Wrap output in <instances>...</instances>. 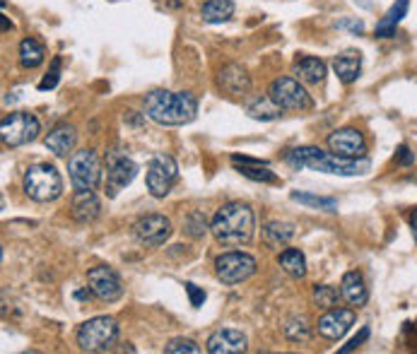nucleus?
<instances>
[{
  "instance_id": "obj_16",
  "label": "nucleus",
  "mask_w": 417,
  "mask_h": 354,
  "mask_svg": "<svg viewBox=\"0 0 417 354\" xmlns=\"http://www.w3.org/2000/svg\"><path fill=\"white\" fill-rule=\"evenodd\" d=\"M246 347H248L246 335L234 328L215 330V333L208 337L210 354H239V352H246Z\"/></svg>"
},
{
  "instance_id": "obj_5",
  "label": "nucleus",
  "mask_w": 417,
  "mask_h": 354,
  "mask_svg": "<svg viewBox=\"0 0 417 354\" xmlns=\"http://www.w3.org/2000/svg\"><path fill=\"white\" fill-rule=\"evenodd\" d=\"M24 193L36 203H51L61 198L63 176L53 164H34L24 171Z\"/></svg>"
},
{
  "instance_id": "obj_41",
  "label": "nucleus",
  "mask_w": 417,
  "mask_h": 354,
  "mask_svg": "<svg viewBox=\"0 0 417 354\" xmlns=\"http://www.w3.org/2000/svg\"><path fill=\"white\" fill-rule=\"evenodd\" d=\"M355 5H360V8H365V10H372V0H352Z\"/></svg>"
},
{
  "instance_id": "obj_37",
  "label": "nucleus",
  "mask_w": 417,
  "mask_h": 354,
  "mask_svg": "<svg viewBox=\"0 0 417 354\" xmlns=\"http://www.w3.org/2000/svg\"><path fill=\"white\" fill-rule=\"evenodd\" d=\"M186 294H188V299H191V306L193 309H200L203 306V302H205V292L203 290H198L196 285H193V282H186Z\"/></svg>"
},
{
  "instance_id": "obj_38",
  "label": "nucleus",
  "mask_w": 417,
  "mask_h": 354,
  "mask_svg": "<svg viewBox=\"0 0 417 354\" xmlns=\"http://www.w3.org/2000/svg\"><path fill=\"white\" fill-rule=\"evenodd\" d=\"M338 27H340V29L352 31V34H362V31H365V22H362V20H350V17H345V20L338 22Z\"/></svg>"
},
{
  "instance_id": "obj_9",
  "label": "nucleus",
  "mask_w": 417,
  "mask_h": 354,
  "mask_svg": "<svg viewBox=\"0 0 417 354\" xmlns=\"http://www.w3.org/2000/svg\"><path fill=\"white\" fill-rule=\"evenodd\" d=\"M268 97L283 111H309L313 106L311 97L304 90V85L295 78H278L268 87Z\"/></svg>"
},
{
  "instance_id": "obj_26",
  "label": "nucleus",
  "mask_w": 417,
  "mask_h": 354,
  "mask_svg": "<svg viewBox=\"0 0 417 354\" xmlns=\"http://www.w3.org/2000/svg\"><path fill=\"white\" fill-rule=\"evenodd\" d=\"M234 15V0H205L200 8V17L208 24H222Z\"/></svg>"
},
{
  "instance_id": "obj_21",
  "label": "nucleus",
  "mask_w": 417,
  "mask_h": 354,
  "mask_svg": "<svg viewBox=\"0 0 417 354\" xmlns=\"http://www.w3.org/2000/svg\"><path fill=\"white\" fill-rule=\"evenodd\" d=\"M340 297H343L350 306H357V309L369 302V290H367L365 285V277L357 270H350L343 275V280H340Z\"/></svg>"
},
{
  "instance_id": "obj_2",
  "label": "nucleus",
  "mask_w": 417,
  "mask_h": 354,
  "mask_svg": "<svg viewBox=\"0 0 417 354\" xmlns=\"http://www.w3.org/2000/svg\"><path fill=\"white\" fill-rule=\"evenodd\" d=\"M210 232L222 246H243L256 234V212L248 203L232 200L215 212Z\"/></svg>"
},
{
  "instance_id": "obj_6",
  "label": "nucleus",
  "mask_w": 417,
  "mask_h": 354,
  "mask_svg": "<svg viewBox=\"0 0 417 354\" xmlns=\"http://www.w3.org/2000/svg\"><path fill=\"white\" fill-rule=\"evenodd\" d=\"M68 174L75 190H94L101 183V160L94 150L73 152L68 160Z\"/></svg>"
},
{
  "instance_id": "obj_35",
  "label": "nucleus",
  "mask_w": 417,
  "mask_h": 354,
  "mask_svg": "<svg viewBox=\"0 0 417 354\" xmlns=\"http://www.w3.org/2000/svg\"><path fill=\"white\" fill-rule=\"evenodd\" d=\"M61 68H63V61L61 56H53L51 61V68H48V73L44 75V80L39 83V90L46 92V90H53L58 83H61Z\"/></svg>"
},
{
  "instance_id": "obj_22",
  "label": "nucleus",
  "mask_w": 417,
  "mask_h": 354,
  "mask_svg": "<svg viewBox=\"0 0 417 354\" xmlns=\"http://www.w3.org/2000/svg\"><path fill=\"white\" fill-rule=\"evenodd\" d=\"M333 70L343 85L357 83V78H360L362 73V53L357 51V48H348V51L338 53V56L333 58Z\"/></svg>"
},
{
  "instance_id": "obj_28",
  "label": "nucleus",
  "mask_w": 417,
  "mask_h": 354,
  "mask_svg": "<svg viewBox=\"0 0 417 354\" xmlns=\"http://www.w3.org/2000/svg\"><path fill=\"white\" fill-rule=\"evenodd\" d=\"M44 58H46V48L41 46L36 39H31V36H27V39H22V43H20V65L27 70H34V68H39L41 63H44Z\"/></svg>"
},
{
  "instance_id": "obj_33",
  "label": "nucleus",
  "mask_w": 417,
  "mask_h": 354,
  "mask_svg": "<svg viewBox=\"0 0 417 354\" xmlns=\"http://www.w3.org/2000/svg\"><path fill=\"white\" fill-rule=\"evenodd\" d=\"M183 227H186V234L191 239H203L205 236V232L210 229L208 227V222H205V215L203 212H191V215L186 217V222H183Z\"/></svg>"
},
{
  "instance_id": "obj_7",
  "label": "nucleus",
  "mask_w": 417,
  "mask_h": 354,
  "mask_svg": "<svg viewBox=\"0 0 417 354\" xmlns=\"http://www.w3.org/2000/svg\"><path fill=\"white\" fill-rule=\"evenodd\" d=\"M258 263L253 255L243 253V250H227L215 258V275L222 285H241L256 272Z\"/></svg>"
},
{
  "instance_id": "obj_24",
  "label": "nucleus",
  "mask_w": 417,
  "mask_h": 354,
  "mask_svg": "<svg viewBox=\"0 0 417 354\" xmlns=\"http://www.w3.org/2000/svg\"><path fill=\"white\" fill-rule=\"evenodd\" d=\"M261 236H263V243L268 248H285L287 243L295 239V225H292V222L273 220L263 227Z\"/></svg>"
},
{
  "instance_id": "obj_15",
  "label": "nucleus",
  "mask_w": 417,
  "mask_h": 354,
  "mask_svg": "<svg viewBox=\"0 0 417 354\" xmlns=\"http://www.w3.org/2000/svg\"><path fill=\"white\" fill-rule=\"evenodd\" d=\"M352 325H355V311L352 309H328V313L318 318L316 328L318 335H323L326 340H340Z\"/></svg>"
},
{
  "instance_id": "obj_3",
  "label": "nucleus",
  "mask_w": 417,
  "mask_h": 354,
  "mask_svg": "<svg viewBox=\"0 0 417 354\" xmlns=\"http://www.w3.org/2000/svg\"><path fill=\"white\" fill-rule=\"evenodd\" d=\"M143 108L148 118L160 125H186L196 118L198 99L191 92L153 90L150 94H145Z\"/></svg>"
},
{
  "instance_id": "obj_4",
  "label": "nucleus",
  "mask_w": 417,
  "mask_h": 354,
  "mask_svg": "<svg viewBox=\"0 0 417 354\" xmlns=\"http://www.w3.org/2000/svg\"><path fill=\"white\" fill-rule=\"evenodd\" d=\"M118 323L111 316H97V318L85 320L78 328V347L83 352H109L113 350V345L118 342Z\"/></svg>"
},
{
  "instance_id": "obj_19",
  "label": "nucleus",
  "mask_w": 417,
  "mask_h": 354,
  "mask_svg": "<svg viewBox=\"0 0 417 354\" xmlns=\"http://www.w3.org/2000/svg\"><path fill=\"white\" fill-rule=\"evenodd\" d=\"M220 87L232 97L246 94L251 90V78H248L246 68L239 63H229L220 70Z\"/></svg>"
},
{
  "instance_id": "obj_27",
  "label": "nucleus",
  "mask_w": 417,
  "mask_h": 354,
  "mask_svg": "<svg viewBox=\"0 0 417 354\" xmlns=\"http://www.w3.org/2000/svg\"><path fill=\"white\" fill-rule=\"evenodd\" d=\"M278 265L295 280H302L306 275V258L299 248H285L278 255Z\"/></svg>"
},
{
  "instance_id": "obj_30",
  "label": "nucleus",
  "mask_w": 417,
  "mask_h": 354,
  "mask_svg": "<svg viewBox=\"0 0 417 354\" xmlns=\"http://www.w3.org/2000/svg\"><path fill=\"white\" fill-rule=\"evenodd\" d=\"M290 198L299 205H306V208H318V210H326V212L338 210V200L335 198H323V195L304 193V190H292Z\"/></svg>"
},
{
  "instance_id": "obj_36",
  "label": "nucleus",
  "mask_w": 417,
  "mask_h": 354,
  "mask_svg": "<svg viewBox=\"0 0 417 354\" xmlns=\"http://www.w3.org/2000/svg\"><path fill=\"white\" fill-rule=\"evenodd\" d=\"M367 340H369V328H367V325H365V328L360 330V335H355V337H352V340L348 342V345H343V347H340V354L355 352L357 347H362V345H365Z\"/></svg>"
},
{
  "instance_id": "obj_34",
  "label": "nucleus",
  "mask_w": 417,
  "mask_h": 354,
  "mask_svg": "<svg viewBox=\"0 0 417 354\" xmlns=\"http://www.w3.org/2000/svg\"><path fill=\"white\" fill-rule=\"evenodd\" d=\"M167 354H198L200 352V345L196 340H191V337H174V340L169 342V345L164 347Z\"/></svg>"
},
{
  "instance_id": "obj_18",
  "label": "nucleus",
  "mask_w": 417,
  "mask_h": 354,
  "mask_svg": "<svg viewBox=\"0 0 417 354\" xmlns=\"http://www.w3.org/2000/svg\"><path fill=\"white\" fill-rule=\"evenodd\" d=\"M101 212V203L92 190H78L73 195V203H70V215H73L75 222L80 225H87V222H94Z\"/></svg>"
},
{
  "instance_id": "obj_39",
  "label": "nucleus",
  "mask_w": 417,
  "mask_h": 354,
  "mask_svg": "<svg viewBox=\"0 0 417 354\" xmlns=\"http://www.w3.org/2000/svg\"><path fill=\"white\" fill-rule=\"evenodd\" d=\"M395 160H398V164H403V167H410L415 162V155L408 150V145H400L398 147V152H395Z\"/></svg>"
},
{
  "instance_id": "obj_12",
  "label": "nucleus",
  "mask_w": 417,
  "mask_h": 354,
  "mask_svg": "<svg viewBox=\"0 0 417 354\" xmlns=\"http://www.w3.org/2000/svg\"><path fill=\"white\" fill-rule=\"evenodd\" d=\"M171 220L164 215H145L140 217L138 222L133 225V236L140 246L145 248H157L164 246L171 236Z\"/></svg>"
},
{
  "instance_id": "obj_13",
  "label": "nucleus",
  "mask_w": 417,
  "mask_h": 354,
  "mask_svg": "<svg viewBox=\"0 0 417 354\" xmlns=\"http://www.w3.org/2000/svg\"><path fill=\"white\" fill-rule=\"evenodd\" d=\"M87 285L92 294L97 299L106 304H113L123 297V282L121 277L116 275V270L106 268V265H99V268H92L87 270Z\"/></svg>"
},
{
  "instance_id": "obj_10",
  "label": "nucleus",
  "mask_w": 417,
  "mask_h": 354,
  "mask_svg": "<svg viewBox=\"0 0 417 354\" xmlns=\"http://www.w3.org/2000/svg\"><path fill=\"white\" fill-rule=\"evenodd\" d=\"M138 176V164L121 150H111L106 152V195L116 198L126 186H131V181Z\"/></svg>"
},
{
  "instance_id": "obj_42",
  "label": "nucleus",
  "mask_w": 417,
  "mask_h": 354,
  "mask_svg": "<svg viewBox=\"0 0 417 354\" xmlns=\"http://www.w3.org/2000/svg\"><path fill=\"white\" fill-rule=\"evenodd\" d=\"M90 292L92 290H87V292H85V290L83 292H75V297H78V299H90Z\"/></svg>"
},
{
  "instance_id": "obj_29",
  "label": "nucleus",
  "mask_w": 417,
  "mask_h": 354,
  "mask_svg": "<svg viewBox=\"0 0 417 354\" xmlns=\"http://www.w3.org/2000/svg\"><path fill=\"white\" fill-rule=\"evenodd\" d=\"M246 113L253 118V121H278L283 116V108L275 104L270 97H258L251 104L246 106Z\"/></svg>"
},
{
  "instance_id": "obj_23",
  "label": "nucleus",
  "mask_w": 417,
  "mask_h": 354,
  "mask_svg": "<svg viewBox=\"0 0 417 354\" xmlns=\"http://www.w3.org/2000/svg\"><path fill=\"white\" fill-rule=\"evenodd\" d=\"M295 73L304 85H321L323 80H326L328 68L321 58L302 56V58H297V63H295Z\"/></svg>"
},
{
  "instance_id": "obj_25",
  "label": "nucleus",
  "mask_w": 417,
  "mask_h": 354,
  "mask_svg": "<svg viewBox=\"0 0 417 354\" xmlns=\"http://www.w3.org/2000/svg\"><path fill=\"white\" fill-rule=\"evenodd\" d=\"M408 8H410V0H395L391 8H388V13L381 17V22L376 24V36H381V39L395 36V29H398V24L403 22L405 15H408Z\"/></svg>"
},
{
  "instance_id": "obj_31",
  "label": "nucleus",
  "mask_w": 417,
  "mask_h": 354,
  "mask_svg": "<svg viewBox=\"0 0 417 354\" xmlns=\"http://www.w3.org/2000/svg\"><path fill=\"white\" fill-rule=\"evenodd\" d=\"M283 333L290 342H306L309 340V325L304 316H292L285 320Z\"/></svg>"
},
{
  "instance_id": "obj_17",
  "label": "nucleus",
  "mask_w": 417,
  "mask_h": 354,
  "mask_svg": "<svg viewBox=\"0 0 417 354\" xmlns=\"http://www.w3.org/2000/svg\"><path fill=\"white\" fill-rule=\"evenodd\" d=\"M232 164L236 167V171L241 176L251 178L258 183H280V178L275 176V171H270V167L261 160H253V157H243V155H232Z\"/></svg>"
},
{
  "instance_id": "obj_32",
  "label": "nucleus",
  "mask_w": 417,
  "mask_h": 354,
  "mask_svg": "<svg viewBox=\"0 0 417 354\" xmlns=\"http://www.w3.org/2000/svg\"><path fill=\"white\" fill-rule=\"evenodd\" d=\"M338 297H340V292L330 285L313 287V304H316L318 309H326V311L328 309H333L335 304H338Z\"/></svg>"
},
{
  "instance_id": "obj_20",
  "label": "nucleus",
  "mask_w": 417,
  "mask_h": 354,
  "mask_svg": "<svg viewBox=\"0 0 417 354\" xmlns=\"http://www.w3.org/2000/svg\"><path fill=\"white\" fill-rule=\"evenodd\" d=\"M44 145H46V150L53 152L56 157H68L70 152L75 150V145H78V130L68 123L56 125V128L46 135Z\"/></svg>"
},
{
  "instance_id": "obj_11",
  "label": "nucleus",
  "mask_w": 417,
  "mask_h": 354,
  "mask_svg": "<svg viewBox=\"0 0 417 354\" xmlns=\"http://www.w3.org/2000/svg\"><path fill=\"white\" fill-rule=\"evenodd\" d=\"M178 178V164L171 160L169 155H155L148 164V174H145V183L153 198H164L169 195L171 186Z\"/></svg>"
},
{
  "instance_id": "obj_40",
  "label": "nucleus",
  "mask_w": 417,
  "mask_h": 354,
  "mask_svg": "<svg viewBox=\"0 0 417 354\" xmlns=\"http://www.w3.org/2000/svg\"><path fill=\"white\" fill-rule=\"evenodd\" d=\"M410 227H413V236H415V241H417V210L413 212V217H410Z\"/></svg>"
},
{
  "instance_id": "obj_14",
  "label": "nucleus",
  "mask_w": 417,
  "mask_h": 354,
  "mask_svg": "<svg viewBox=\"0 0 417 354\" xmlns=\"http://www.w3.org/2000/svg\"><path fill=\"white\" fill-rule=\"evenodd\" d=\"M328 147L333 155L338 157H350V160H357V157H367V143L365 135L357 128H340L333 130L328 135Z\"/></svg>"
},
{
  "instance_id": "obj_1",
  "label": "nucleus",
  "mask_w": 417,
  "mask_h": 354,
  "mask_svg": "<svg viewBox=\"0 0 417 354\" xmlns=\"http://www.w3.org/2000/svg\"><path fill=\"white\" fill-rule=\"evenodd\" d=\"M285 162L292 169H311V171H321V174H335V176H367L369 174V160L367 157H338L333 152H323L321 147H295V150H287Z\"/></svg>"
},
{
  "instance_id": "obj_8",
  "label": "nucleus",
  "mask_w": 417,
  "mask_h": 354,
  "mask_svg": "<svg viewBox=\"0 0 417 354\" xmlns=\"http://www.w3.org/2000/svg\"><path fill=\"white\" fill-rule=\"evenodd\" d=\"M41 130V123L34 113L29 111H13L0 123V138L8 147H22L27 143H34Z\"/></svg>"
}]
</instances>
